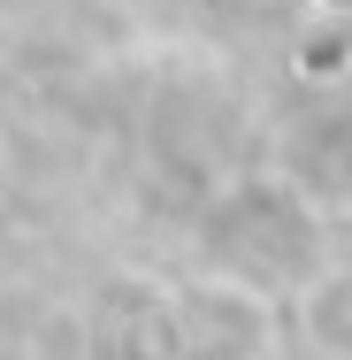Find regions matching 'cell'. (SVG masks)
I'll use <instances>...</instances> for the list:
<instances>
[{
    "mask_svg": "<svg viewBox=\"0 0 352 360\" xmlns=\"http://www.w3.org/2000/svg\"><path fill=\"white\" fill-rule=\"evenodd\" d=\"M161 330H169V360H253L268 338V307L253 299L245 276L207 269L161 299Z\"/></svg>",
    "mask_w": 352,
    "mask_h": 360,
    "instance_id": "cell-1",
    "label": "cell"
},
{
    "mask_svg": "<svg viewBox=\"0 0 352 360\" xmlns=\"http://www.w3.org/2000/svg\"><path fill=\"white\" fill-rule=\"evenodd\" d=\"M299 338L330 360H352V269L345 276H314L299 299Z\"/></svg>",
    "mask_w": 352,
    "mask_h": 360,
    "instance_id": "cell-2",
    "label": "cell"
},
{
    "mask_svg": "<svg viewBox=\"0 0 352 360\" xmlns=\"http://www.w3.org/2000/svg\"><path fill=\"white\" fill-rule=\"evenodd\" d=\"M0 200H8V153H0Z\"/></svg>",
    "mask_w": 352,
    "mask_h": 360,
    "instance_id": "cell-3",
    "label": "cell"
}]
</instances>
